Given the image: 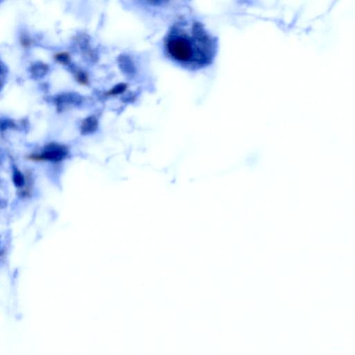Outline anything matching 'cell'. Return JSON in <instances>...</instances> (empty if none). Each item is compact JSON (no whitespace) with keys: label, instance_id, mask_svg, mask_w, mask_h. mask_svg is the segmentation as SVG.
I'll return each instance as SVG.
<instances>
[{"label":"cell","instance_id":"obj_1","mask_svg":"<svg viewBox=\"0 0 355 355\" xmlns=\"http://www.w3.org/2000/svg\"><path fill=\"white\" fill-rule=\"evenodd\" d=\"M164 47L174 61L192 69L209 66L217 49L213 38L197 22H178L168 34Z\"/></svg>","mask_w":355,"mask_h":355},{"label":"cell","instance_id":"obj_2","mask_svg":"<svg viewBox=\"0 0 355 355\" xmlns=\"http://www.w3.org/2000/svg\"><path fill=\"white\" fill-rule=\"evenodd\" d=\"M69 154V149L66 145L57 142H50L44 145L39 152L29 154L27 159L34 162L58 164L66 159Z\"/></svg>","mask_w":355,"mask_h":355},{"label":"cell","instance_id":"obj_3","mask_svg":"<svg viewBox=\"0 0 355 355\" xmlns=\"http://www.w3.org/2000/svg\"><path fill=\"white\" fill-rule=\"evenodd\" d=\"M12 179L18 195L22 198H28L32 194V179L29 173L23 172L17 167H13Z\"/></svg>","mask_w":355,"mask_h":355},{"label":"cell","instance_id":"obj_4","mask_svg":"<svg viewBox=\"0 0 355 355\" xmlns=\"http://www.w3.org/2000/svg\"><path fill=\"white\" fill-rule=\"evenodd\" d=\"M83 97L79 94L66 92L58 94L55 97L54 102L58 112H63L74 107L80 105L83 102Z\"/></svg>","mask_w":355,"mask_h":355},{"label":"cell","instance_id":"obj_5","mask_svg":"<svg viewBox=\"0 0 355 355\" xmlns=\"http://www.w3.org/2000/svg\"><path fill=\"white\" fill-rule=\"evenodd\" d=\"M118 64L121 73L127 77H133L136 73V66L134 61L128 55H120L118 58Z\"/></svg>","mask_w":355,"mask_h":355},{"label":"cell","instance_id":"obj_6","mask_svg":"<svg viewBox=\"0 0 355 355\" xmlns=\"http://www.w3.org/2000/svg\"><path fill=\"white\" fill-rule=\"evenodd\" d=\"M99 128V119L97 117H87L82 121L80 126V133L83 135L93 134Z\"/></svg>","mask_w":355,"mask_h":355},{"label":"cell","instance_id":"obj_7","mask_svg":"<svg viewBox=\"0 0 355 355\" xmlns=\"http://www.w3.org/2000/svg\"><path fill=\"white\" fill-rule=\"evenodd\" d=\"M78 41V45L80 51H81L82 54L84 56H87L90 61L93 62L97 61L96 57H97V55L96 54L94 49L91 47L88 39L85 37V36H82V37L79 38Z\"/></svg>","mask_w":355,"mask_h":355},{"label":"cell","instance_id":"obj_8","mask_svg":"<svg viewBox=\"0 0 355 355\" xmlns=\"http://www.w3.org/2000/svg\"><path fill=\"white\" fill-rule=\"evenodd\" d=\"M49 68L42 62H36L30 68V73L34 79H42L49 72Z\"/></svg>","mask_w":355,"mask_h":355},{"label":"cell","instance_id":"obj_9","mask_svg":"<svg viewBox=\"0 0 355 355\" xmlns=\"http://www.w3.org/2000/svg\"><path fill=\"white\" fill-rule=\"evenodd\" d=\"M74 77L79 84L81 85H87L90 83L88 74L81 69L74 70Z\"/></svg>","mask_w":355,"mask_h":355},{"label":"cell","instance_id":"obj_10","mask_svg":"<svg viewBox=\"0 0 355 355\" xmlns=\"http://www.w3.org/2000/svg\"><path fill=\"white\" fill-rule=\"evenodd\" d=\"M128 88V85L125 83H119L117 84L112 88L110 89L109 91L106 92V97H116V96L120 95L126 92Z\"/></svg>","mask_w":355,"mask_h":355},{"label":"cell","instance_id":"obj_11","mask_svg":"<svg viewBox=\"0 0 355 355\" xmlns=\"http://www.w3.org/2000/svg\"><path fill=\"white\" fill-rule=\"evenodd\" d=\"M54 61L62 66H68L71 63V56L69 53L66 52V51L56 53L54 55Z\"/></svg>","mask_w":355,"mask_h":355},{"label":"cell","instance_id":"obj_12","mask_svg":"<svg viewBox=\"0 0 355 355\" xmlns=\"http://www.w3.org/2000/svg\"><path fill=\"white\" fill-rule=\"evenodd\" d=\"M20 44H21L22 47L24 48H29L33 44V40L29 37L27 34H22L21 37H20Z\"/></svg>","mask_w":355,"mask_h":355}]
</instances>
